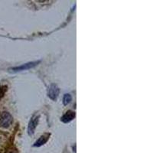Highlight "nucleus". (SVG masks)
Returning <instances> with one entry per match:
<instances>
[{
    "instance_id": "39448f33",
    "label": "nucleus",
    "mask_w": 153,
    "mask_h": 153,
    "mask_svg": "<svg viewBox=\"0 0 153 153\" xmlns=\"http://www.w3.org/2000/svg\"><path fill=\"white\" fill-rule=\"evenodd\" d=\"M75 117V113L72 110H68L64 113V116L61 117V120L64 123H68L72 121Z\"/></svg>"
},
{
    "instance_id": "20e7f679",
    "label": "nucleus",
    "mask_w": 153,
    "mask_h": 153,
    "mask_svg": "<svg viewBox=\"0 0 153 153\" xmlns=\"http://www.w3.org/2000/svg\"><path fill=\"white\" fill-rule=\"evenodd\" d=\"M38 119H39V116H37V115H35L31 118V120L29 123V128H28L29 135H32L35 133V129L38 123Z\"/></svg>"
},
{
    "instance_id": "423d86ee",
    "label": "nucleus",
    "mask_w": 153,
    "mask_h": 153,
    "mask_svg": "<svg viewBox=\"0 0 153 153\" xmlns=\"http://www.w3.org/2000/svg\"><path fill=\"white\" fill-rule=\"evenodd\" d=\"M49 137H50V133H45L36 141L34 144V146L39 147V146H41L42 145L45 144L48 142V139H49Z\"/></svg>"
},
{
    "instance_id": "f257e3e1",
    "label": "nucleus",
    "mask_w": 153,
    "mask_h": 153,
    "mask_svg": "<svg viewBox=\"0 0 153 153\" xmlns=\"http://www.w3.org/2000/svg\"><path fill=\"white\" fill-rule=\"evenodd\" d=\"M13 119L11 114L8 112H4L0 116V126L3 128H9L12 123Z\"/></svg>"
},
{
    "instance_id": "0eeeda50",
    "label": "nucleus",
    "mask_w": 153,
    "mask_h": 153,
    "mask_svg": "<svg viewBox=\"0 0 153 153\" xmlns=\"http://www.w3.org/2000/svg\"><path fill=\"white\" fill-rule=\"evenodd\" d=\"M71 96L69 94V93H66V94H64V105H68V103H70V102L71 101Z\"/></svg>"
},
{
    "instance_id": "f03ea898",
    "label": "nucleus",
    "mask_w": 153,
    "mask_h": 153,
    "mask_svg": "<svg viewBox=\"0 0 153 153\" xmlns=\"http://www.w3.org/2000/svg\"><path fill=\"white\" fill-rule=\"evenodd\" d=\"M39 63H40V61H33V62H29V63H27V64H22V65H21V66L9 68V71L13 72V73L22 71H25V70H29L32 68H34V67H35L36 65H38V64H39Z\"/></svg>"
},
{
    "instance_id": "6e6552de",
    "label": "nucleus",
    "mask_w": 153,
    "mask_h": 153,
    "mask_svg": "<svg viewBox=\"0 0 153 153\" xmlns=\"http://www.w3.org/2000/svg\"><path fill=\"white\" fill-rule=\"evenodd\" d=\"M7 86H2V87H0V99L4 96L5 93L7 91Z\"/></svg>"
},
{
    "instance_id": "7ed1b4c3",
    "label": "nucleus",
    "mask_w": 153,
    "mask_h": 153,
    "mask_svg": "<svg viewBox=\"0 0 153 153\" xmlns=\"http://www.w3.org/2000/svg\"><path fill=\"white\" fill-rule=\"evenodd\" d=\"M59 95V88L56 84H51L48 88V96L52 100H57Z\"/></svg>"
}]
</instances>
